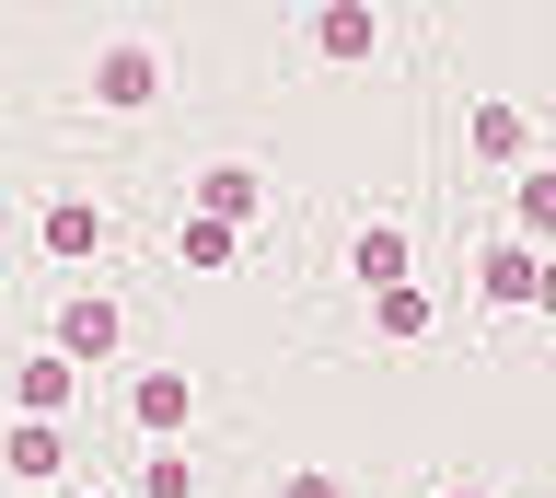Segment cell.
<instances>
[{
	"label": "cell",
	"mask_w": 556,
	"mask_h": 498,
	"mask_svg": "<svg viewBox=\"0 0 556 498\" xmlns=\"http://www.w3.org/2000/svg\"><path fill=\"white\" fill-rule=\"evenodd\" d=\"M232 244L243 232H220V220H174V255H186V267H232Z\"/></svg>",
	"instance_id": "15"
},
{
	"label": "cell",
	"mask_w": 556,
	"mask_h": 498,
	"mask_svg": "<svg viewBox=\"0 0 556 498\" xmlns=\"http://www.w3.org/2000/svg\"><path fill=\"white\" fill-rule=\"evenodd\" d=\"M313 47H325L337 71H359V59H382V12L371 0H313Z\"/></svg>",
	"instance_id": "8"
},
{
	"label": "cell",
	"mask_w": 556,
	"mask_h": 498,
	"mask_svg": "<svg viewBox=\"0 0 556 498\" xmlns=\"http://www.w3.org/2000/svg\"><path fill=\"white\" fill-rule=\"evenodd\" d=\"M533 267H545V255L498 232V244L476 255V302H486V314H533Z\"/></svg>",
	"instance_id": "9"
},
{
	"label": "cell",
	"mask_w": 556,
	"mask_h": 498,
	"mask_svg": "<svg viewBox=\"0 0 556 498\" xmlns=\"http://www.w3.org/2000/svg\"><path fill=\"white\" fill-rule=\"evenodd\" d=\"M186 418H198V371L186 359H163V371H128V429L163 452V440H186Z\"/></svg>",
	"instance_id": "2"
},
{
	"label": "cell",
	"mask_w": 556,
	"mask_h": 498,
	"mask_svg": "<svg viewBox=\"0 0 556 498\" xmlns=\"http://www.w3.org/2000/svg\"><path fill=\"white\" fill-rule=\"evenodd\" d=\"M510 244L556 255V163H521V186H510Z\"/></svg>",
	"instance_id": "13"
},
{
	"label": "cell",
	"mask_w": 556,
	"mask_h": 498,
	"mask_svg": "<svg viewBox=\"0 0 556 498\" xmlns=\"http://www.w3.org/2000/svg\"><path fill=\"white\" fill-rule=\"evenodd\" d=\"M128 498H198V463H186V440H163V452H139Z\"/></svg>",
	"instance_id": "14"
},
{
	"label": "cell",
	"mask_w": 556,
	"mask_h": 498,
	"mask_svg": "<svg viewBox=\"0 0 556 498\" xmlns=\"http://www.w3.org/2000/svg\"><path fill=\"white\" fill-rule=\"evenodd\" d=\"M81 498H116V487H81Z\"/></svg>",
	"instance_id": "19"
},
{
	"label": "cell",
	"mask_w": 556,
	"mask_h": 498,
	"mask_svg": "<svg viewBox=\"0 0 556 498\" xmlns=\"http://www.w3.org/2000/svg\"><path fill=\"white\" fill-rule=\"evenodd\" d=\"M441 498H498V487H476V475H452V487H441Z\"/></svg>",
	"instance_id": "18"
},
{
	"label": "cell",
	"mask_w": 556,
	"mask_h": 498,
	"mask_svg": "<svg viewBox=\"0 0 556 498\" xmlns=\"http://www.w3.org/2000/svg\"><path fill=\"white\" fill-rule=\"evenodd\" d=\"M151 93H163V47H151V36H104L93 47V105L104 116H139Z\"/></svg>",
	"instance_id": "3"
},
{
	"label": "cell",
	"mask_w": 556,
	"mask_h": 498,
	"mask_svg": "<svg viewBox=\"0 0 556 498\" xmlns=\"http://www.w3.org/2000/svg\"><path fill=\"white\" fill-rule=\"evenodd\" d=\"M255 209H267V175H255V163H198V186H186V220H220V232H243Z\"/></svg>",
	"instance_id": "5"
},
{
	"label": "cell",
	"mask_w": 556,
	"mask_h": 498,
	"mask_svg": "<svg viewBox=\"0 0 556 498\" xmlns=\"http://www.w3.org/2000/svg\"><path fill=\"white\" fill-rule=\"evenodd\" d=\"M0 475H24V487H59V475H70V429L12 418V429H0Z\"/></svg>",
	"instance_id": "10"
},
{
	"label": "cell",
	"mask_w": 556,
	"mask_h": 498,
	"mask_svg": "<svg viewBox=\"0 0 556 498\" xmlns=\"http://www.w3.org/2000/svg\"><path fill=\"white\" fill-rule=\"evenodd\" d=\"M70 394H81V371H70L59 348H35L24 371H12V418H47V429H59V418H70Z\"/></svg>",
	"instance_id": "12"
},
{
	"label": "cell",
	"mask_w": 556,
	"mask_h": 498,
	"mask_svg": "<svg viewBox=\"0 0 556 498\" xmlns=\"http://www.w3.org/2000/svg\"><path fill=\"white\" fill-rule=\"evenodd\" d=\"M35 244L59 255V267H81V255H104V209L81 197V186H59V197L35 209Z\"/></svg>",
	"instance_id": "7"
},
{
	"label": "cell",
	"mask_w": 556,
	"mask_h": 498,
	"mask_svg": "<svg viewBox=\"0 0 556 498\" xmlns=\"http://www.w3.org/2000/svg\"><path fill=\"white\" fill-rule=\"evenodd\" d=\"M278 498H348L337 463H278Z\"/></svg>",
	"instance_id": "16"
},
{
	"label": "cell",
	"mask_w": 556,
	"mask_h": 498,
	"mask_svg": "<svg viewBox=\"0 0 556 498\" xmlns=\"http://www.w3.org/2000/svg\"><path fill=\"white\" fill-rule=\"evenodd\" d=\"M47 348H59L70 371L116 359V348H128V302H116V290H70V302H59V324H47Z\"/></svg>",
	"instance_id": "1"
},
{
	"label": "cell",
	"mask_w": 556,
	"mask_h": 498,
	"mask_svg": "<svg viewBox=\"0 0 556 498\" xmlns=\"http://www.w3.org/2000/svg\"><path fill=\"white\" fill-rule=\"evenodd\" d=\"M429 324H441V290H429V279H394V290H371V336H382V348H417Z\"/></svg>",
	"instance_id": "11"
},
{
	"label": "cell",
	"mask_w": 556,
	"mask_h": 498,
	"mask_svg": "<svg viewBox=\"0 0 556 498\" xmlns=\"http://www.w3.org/2000/svg\"><path fill=\"white\" fill-rule=\"evenodd\" d=\"M348 279H359V302H371V290H394V279H417V232L371 209L359 232H348Z\"/></svg>",
	"instance_id": "4"
},
{
	"label": "cell",
	"mask_w": 556,
	"mask_h": 498,
	"mask_svg": "<svg viewBox=\"0 0 556 498\" xmlns=\"http://www.w3.org/2000/svg\"><path fill=\"white\" fill-rule=\"evenodd\" d=\"M464 151H476V163H533V116L510 105V93H486V105H464Z\"/></svg>",
	"instance_id": "6"
},
{
	"label": "cell",
	"mask_w": 556,
	"mask_h": 498,
	"mask_svg": "<svg viewBox=\"0 0 556 498\" xmlns=\"http://www.w3.org/2000/svg\"><path fill=\"white\" fill-rule=\"evenodd\" d=\"M533 314L556 324V255H545V267H533Z\"/></svg>",
	"instance_id": "17"
}]
</instances>
